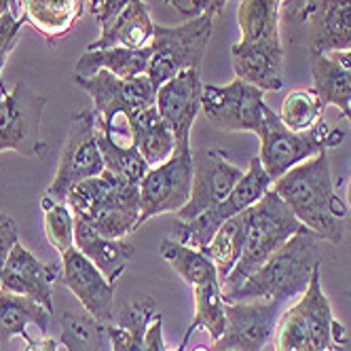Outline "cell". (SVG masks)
I'll return each instance as SVG.
<instances>
[{
	"label": "cell",
	"instance_id": "ab89813d",
	"mask_svg": "<svg viewBox=\"0 0 351 351\" xmlns=\"http://www.w3.org/2000/svg\"><path fill=\"white\" fill-rule=\"evenodd\" d=\"M163 5H167V7H173L176 11H178L182 17H197V13H195V7H193V0H161Z\"/></svg>",
	"mask_w": 351,
	"mask_h": 351
},
{
	"label": "cell",
	"instance_id": "f5cc1de1",
	"mask_svg": "<svg viewBox=\"0 0 351 351\" xmlns=\"http://www.w3.org/2000/svg\"><path fill=\"white\" fill-rule=\"evenodd\" d=\"M227 351H231V349H227Z\"/></svg>",
	"mask_w": 351,
	"mask_h": 351
},
{
	"label": "cell",
	"instance_id": "2e32d148",
	"mask_svg": "<svg viewBox=\"0 0 351 351\" xmlns=\"http://www.w3.org/2000/svg\"><path fill=\"white\" fill-rule=\"evenodd\" d=\"M60 275L62 269L58 265H45L28 247L15 243L7 258L0 288L28 296L40 303L49 313H53V284L60 282Z\"/></svg>",
	"mask_w": 351,
	"mask_h": 351
},
{
	"label": "cell",
	"instance_id": "6da1fadb",
	"mask_svg": "<svg viewBox=\"0 0 351 351\" xmlns=\"http://www.w3.org/2000/svg\"><path fill=\"white\" fill-rule=\"evenodd\" d=\"M303 227L324 241L341 243L345 237V204L337 197L330 176L328 150L298 163L271 186Z\"/></svg>",
	"mask_w": 351,
	"mask_h": 351
},
{
	"label": "cell",
	"instance_id": "f907efd6",
	"mask_svg": "<svg viewBox=\"0 0 351 351\" xmlns=\"http://www.w3.org/2000/svg\"><path fill=\"white\" fill-rule=\"evenodd\" d=\"M273 3H278V5H282V0H273Z\"/></svg>",
	"mask_w": 351,
	"mask_h": 351
},
{
	"label": "cell",
	"instance_id": "44dd1931",
	"mask_svg": "<svg viewBox=\"0 0 351 351\" xmlns=\"http://www.w3.org/2000/svg\"><path fill=\"white\" fill-rule=\"evenodd\" d=\"M21 15L49 43L66 36L83 17L85 0H17Z\"/></svg>",
	"mask_w": 351,
	"mask_h": 351
},
{
	"label": "cell",
	"instance_id": "4dcf8cb0",
	"mask_svg": "<svg viewBox=\"0 0 351 351\" xmlns=\"http://www.w3.org/2000/svg\"><path fill=\"white\" fill-rule=\"evenodd\" d=\"M193 292H195V317L189 326L186 337H191L199 328H204L210 332L212 341H218L224 328H227L220 280L214 278L206 284H199L193 288Z\"/></svg>",
	"mask_w": 351,
	"mask_h": 351
},
{
	"label": "cell",
	"instance_id": "30bf717a",
	"mask_svg": "<svg viewBox=\"0 0 351 351\" xmlns=\"http://www.w3.org/2000/svg\"><path fill=\"white\" fill-rule=\"evenodd\" d=\"M47 97L32 91L26 83H17L13 91L0 97V153H15L36 159L45 153L40 140V123L45 114Z\"/></svg>",
	"mask_w": 351,
	"mask_h": 351
},
{
	"label": "cell",
	"instance_id": "f546056e",
	"mask_svg": "<svg viewBox=\"0 0 351 351\" xmlns=\"http://www.w3.org/2000/svg\"><path fill=\"white\" fill-rule=\"evenodd\" d=\"M280 7L273 0H241L237 9L241 40L258 43L280 38Z\"/></svg>",
	"mask_w": 351,
	"mask_h": 351
},
{
	"label": "cell",
	"instance_id": "c3c4849f",
	"mask_svg": "<svg viewBox=\"0 0 351 351\" xmlns=\"http://www.w3.org/2000/svg\"><path fill=\"white\" fill-rule=\"evenodd\" d=\"M5 91H7V89H5V85H3V79H0V97H3Z\"/></svg>",
	"mask_w": 351,
	"mask_h": 351
},
{
	"label": "cell",
	"instance_id": "4316f807",
	"mask_svg": "<svg viewBox=\"0 0 351 351\" xmlns=\"http://www.w3.org/2000/svg\"><path fill=\"white\" fill-rule=\"evenodd\" d=\"M97 144L99 153L104 159L106 171H110L114 178L128 182V184H140L144 180L146 171L150 169L136 144H119L114 136L104 128L102 119L97 114Z\"/></svg>",
	"mask_w": 351,
	"mask_h": 351
},
{
	"label": "cell",
	"instance_id": "b9f144b4",
	"mask_svg": "<svg viewBox=\"0 0 351 351\" xmlns=\"http://www.w3.org/2000/svg\"><path fill=\"white\" fill-rule=\"evenodd\" d=\"M108 337H110V345H112V351H123V345H121V339L117 335V326H110L108 324Z\"/></svg>",
	"mask_w": 351,
	"mask_h": 351
},
{
	"label": "cell",
	"instance_id": "681fc988",
	"mask_svg": "<svg viewBox=\"0 0 351 351\" xmlns=\"http://www.w3.org/2000/svg\"><path fill=\"white\" fill-rule=\"evenodd\" d=\"M347 121H349V125H351V112H349V117H347Z\"/></svg>",
	"mask_w": 351,
	"mask_h": 351
},
{
	"label": "cell",
	"instance_id": "5b68a950",
	"mask_svg": "<svg viewBox=\"0 0 351 351\" xmlns=\"http://www.w3.org/2000/svg\"><path fill=\"white\" fill-rule=\"evenodd\" d=\"M104 169V159L97 144V112L93 108L79 110L70 121L56 178L49 184L45 197L66 204V197L74 184L99 176Z\"/></svg>",
	"mask_w": 351,
	"mask_h": 351
},
{
	"label": "cell",
	"instance_id": "f1b7e54d",
	"mask_svg": "<svg viewBox=\"0 0 351 351\" xmlns=\"http://www.w3.org/2000/svg\"><path fill=\"white\" fill-rule=\"evenodd\" d=\"M159 254L193 288L218 278L214 263L204 254V250L184 245L176 239H163L159 245Z\"/></svg>",
	"mask_w": 351,
	"mask_h": 351
},
{
	"label": "cell",
	"instance_id": "1f68e13d",
	"mask_svg": "<svg viewBox=\"0 0 351 351\" xmlns=\"http://www.w3.org/2000/svg\"><path fill=\"white\" fill-rule=\"evenodd\" d=\"M324 114V102L315 93V89H294L290 91L282 108L278 112L280 121L294 134H303L313 130L317 123H322Z\"/></svg>",
	"mask_w": 351,
	"mask_h": 351
},
{
	"label": "cell",
	"instance_id": "816d5d0a",
	"mask_svg": "<svg viewBox=\"0 0 351 351\" xmlns=\"http://www.w3.org/2000/svg\"><path fill=\"white\" fill-rule=\"evenodd\" d=\"M328 351H339V349H335V347H332V349H328Z\"/></svg>",
	"mask_w": 351,
	"mask_h": 351
},
{
	"label": "cell",
	"instance_id": "cb8c5ba5",
	"mask_svg": "<svg viewBox=\"0 0 351 351\" xmlns=\"http://www.w3.org/2000/svg\"><path fill=\"white\" fill-rule=\"evenodd\" d=\"M153 36H155V23L150 19L146 3L144 0H132L110 26L102 30L99 38L91 43L87 49H108V47L144 49L153 45Z\"/></svg>",
	"mask_w": 351,
	"mask_h": 351
},
{
	"label": "cell",
	"instance_id": "7402d4cb",
	"mask_svg": "<svg viewBox=\"0 0 351 351\" xmlns=\"http://www.w3.org/2000/svg\"><path fill=\"white\" fill-rule=\"evenodd\" d=\"M153 47L128 49V47H108V49H87L79 58L72 70V77H91L99 70H108L119 79H136L148 70Z\"/></svg>",
	"mask_w": 351,
	"mask_h": 351
},
{
	"label": "cell",
	"instance_id": "5bb4252c",
	"mask_svg": "<svg viewBox=\"0 0 351 351\" xmlns=\"http://www.w3.org/2000/svg\"><path fill=\"white\" fill-rule=\"evenodd\" d=\"M202 70L189 68L157 89V110L169 125L176 148H191V130L202 110Z\"/></svg>",
	"mask_w": 351,
	"mask_h": 351
},
{
	"label": "cell",
	"instance_id": "8d00e7d4",
	"mask_svg": "<svg viewBox=\"0 0 351 351\" xmlns=\"http://www.w3.org/2000/svg\"><path fill=\"white\" fill-rule=\"evenodd\" d=\"M130 3L132 0H91V11L97 17L99 28L106 30Z\"/></svg>",
	"mask_w": 351,
	"mask_h": 351
},
{
	"label": "cell",
	"instance_id": "ee69618b",
	"mask_svg": "<svg viewBox=\"0 0 351 351\" xmlns=\"http://www.w3.org/2000/svg\"><path fill=\"white\" fill-rule=\"evenodd\" d=\"M345 199H347V208L351 210V178H349V184H347V193H345Z\"/></svg>",
	"mask_w": 351,
	"mask_h": 351
},
{
	"label": "cell",
	"instance_id": "e575fe53",
	"mask_svg": "<svg viewBox=\"0 0 351 351\" xmlns=\"http://www.w3.org/2000/svg\"><path fill=\"white\" fill-rule=\"evenodd\" d=\"M26 23V19H23V15L15 17L13 9H9L7 13L0 15V56L7 58L15 45H17V34L21 30V26Z\"/></svg>",
	"mask_w": 351,
	"mask_h": 351
},
{
	"label": "cell",
	"instance_id": "52a82bcc",
	"mask_svg": "<svg viewBox=\"0 0 351 351\" xmlns=\"http://www.w3.org/2000/svg\"><path fill=\"white\" fill-rule=\"evenodd\" d=\"M72 81L89 93L93 99V110L112 136L119 132L117 119L128 123L130 114L155 106L157 102V89L146 74L136 79H119L108 70H99L91 77H72Z\"/></svg>",
	"mask_w": 351,
	"mask_h": 351
},
{
	"label": "cell",
	"instance_id": "7bdbcfd3",
	"mask_svg": "<svg viewBox=\"0 0 351 351\" xmlns=\"http://www.w3.org/2000/svg\"><path fill=\"white\" fill-rule=\"evenodd\" d=\"M11 7H15V0H0V15L7 13Z\"/></svg>",
	"mask_w": 351,
	"mask_h": 351
},
{
	"label": "cell",
	"instance_id": "8992f818",
	"mask_svg": "<svg viewBox=\"0 0 351 351\" xmlns=\"http://www.w3.org/2000/svg\"><path fill=\"white\" fill-rule=\"evenodd\" d=\"M271 186H273V180L265 171L261 159L254 157L250 161V167L243 173V178L237 182V186L231 191V195L224 199L222 204H218L216 208L204 214H199L197 218L189 222H182V220L176 222V231H173L176 241L197 247V250H204L224 222L245 212L247 208H252L254 204H258L265 197V193L271 191Z\"/></svg>",
	"mask_w": 351,
	"mask_h": 351
},
{
	"label": "cell",
	"instance_id": "4fadbf2b",
	"mask_svg": "<svg viewBox=\"0 0 351 351\" xmlns=\"http://www.w3.org/2000/svg\"><path fill=\"white\" fill-rule=\"evenodd\" d=\"M243 169L233 165L222 150L197 148L193 150V186L189 204L176 212V218L189 222L204 214L231 195L237 182L243 178Z\"/></svg>",
	"mask_w": 351,
	"mask_h": 351
},
{
	"label": "cell",
	"instance_id": "d6a6232c",
	"mask_svg": "<svg viewBox=\"0 0 351 351\" xmlns=\"http://www.w3.org/2000/svg\"><path fill=\"white\" fill-rule=\"evenodd\" d=\"M275 351H311V328L303 300L288 307L275 326L273 335Z\"/></svg>",
	"mask_w": 351,
	"mask_h": 351
},
{
	"label": "cell",
	"instance_id": "9c48e42d",
	"mask_svg": "<svg viewBox=\"0 0 351 351\" xmlns=\"http://www.w3.org/2000/svg\"><path fill=\"white\" fill-rule=\"evenodd\" d=\"M202 110L214 128L222 132L261 134L269 106L265 91L235 79L229 85H204Z\"/></svg>",
	"mask_w": 351,
	"mask_h": 351
},
{
	"label": "cell",
	"instance_id": "f35d334b",
	"mask_svg": "<svg viewBox=\"0 0 351 351\" xmlns=\"http://www.w3.org/2000/svg\"><path fill=\"white\" fill-rule=\"evenodd\" d=\"M229 0H193V7H195V13L202 15V13H208L212 17L220 15L224 5H227Z\"/></svg>",
	"mask_w": 351,
	"mask_h": 351
},
{
	"label": "cell",
	"instance_id": "e0dca14e",
	"mask_svg": "<svg viewBox=\"0 0 351 351\" xmlns=\"http://www.w3.org/2000/svg\"><path fill=\"white\" fill-rule=\"evenodd\" d=\"M298 19L309 23L311 53L351 49V0H303Z\"/></svg>",
	"mask_w": 351,
	"mask_h": 351
},
{
	"label": "cell",
	"instance_id": "7a4b0ae2",
	"mask_svg": "<svg viewBox=\"0 0 351 351\" xmlns=\"http://www.w3.org/2000/svg\"><path fill=\"white\" fill-rule=\"evenodd\" d=\"M319 241L324 239L317 233L300 227V231L292 235L237 290L222 296L224 303H241L252 298H275L286 303L294 296H300L311 282L313 269L319 265Z\"/></svg>",
	"mask_w": 351,
	"mask_h": 351
},
{
	"label": "cell",
	"instance_id": "603a6c76",
	"mask_svg": "<svg viewBox=\"0 0 351 351\" xmlns=\"http://www.w3.org/2000/svg\"><path fill=\"white\" fill-rule=\"evenodd\" d=\"M130 125V142L138 146L140 155L148 163V167H155L165 163L176 150V140L165 119L159 114L157 106L142 108L128 117Z\"/></svg>",
	"mask_w": 351,
	"mask_h": 351
},
{
	"label": "cell",
	"instance_id": "83f0119b",
	"mask_svg": "<svg viewBox=\"0 0 351 351\" xmlns=\"http://www.w3.org/2000/svg\"><path fill=\"white\" fill-rule=\"evenodd\" d=\"M247 231V210L229 218L222 227L214 233L212 241L204 247V254L214 263L220 284L231 275L235 265L241 258L243 243Z\"/></svg>",
	"mask_w": 351,
	"mask_h": 351
},
{
	"label": "cell",
	"instance_id": "d4e9b609",
	"mask_svg": "<svg viewBox=\"0 0 351 351\" xmlns=\"http://www.w3.org/2000/svg\"><path fill=\"white\" fill-rule=\"evenodd\" d=\"M313 89L324 106H337L343 117L351 112V68L343 66L332 53H311Z\"/></svg>",
	"mask_w": 351,
	"mask_h": 351
},
{
	"label": "cell",
	"instance_id": "3957f363",
	"mask_svg": "<svg viewBox=\"0 0 351 351\" xmlns=\"http://www.w3.org/2000/svg\"><path fill=\"white\" fill-rule=\"evenodd\" d=\"M303 224L292 214L284 199L273 189L252 208H247V231L243 252L231 275L220 284L222 296L237 290L258 267H263L278 250L300 231Z\"/></svg>",
	"mask_w": 351,
	"mask_h": 351
},
{
	"label": "cell",
	"instance_id": "277c9868",
	"mask_svg": "<svg viewBox=\"0 0 351 351\" xmlns=\"http://www.w3.org/2000/svg\"><path fill=\"white\" fill-rule=\"evenodd\" d=\"M212 28L214 17L208 13L191 17L180 26H157L155 23V36L150 45L153 56L146 70V77L155 89L189 68L202 70Z\"/></svg>",
	"mask_w": 351,
	"mask_h": 351
},
{
	"label": "cell",
	"instance_id": "bcb514c9",
	"mask_svg": "<svg viewBox=\"0 0 351 351\" xmlns=\"http://www.w3.org/2000/svg\"><path fill=\"white\" fill-rule=\"evenodd\" d=\"M191 351H214V349H208V347H202V345H199V347H193Z\"/></svg>",
	"mask_w": 351,
	"mask_h": 351
},
{
	"label": "cell",
	"instance_id": "d6986e66",
	"mask_svg": "<svg viewBox=\"0 0 351 351\" xmlns=\"http://www.w3.org/2000/svg\"><path fill=\"white\" fill-rule=\"evenodd\" d=\"M140 218V184H128L119 180L110 195L102 202L89 218H85L91 227L104 237L123 239L138 231Z\"/></svg>",
	"mask_w": 351,
	"mask_h": 351
},
{
	"label": "cell",
	"instance_id": "d590c367",
	"mask_svg": "<svg viewBox=\"0 0 351 351\" xmlns=\"http://www.w3.org/2000/svg\"><path fill=\"white\" fill-rule=\"evenodd\" d=\"M15 243H19V235H17V222L0 212V282H3V271L7 265V258L11 254V250L15 247Z\"/></svg>",
	"mask_w": 351,
	"mask_h": 351
},
{
	"label": "cell",
	"instance_id": "ffe728a7",
	"mask_svg": "<svg viewBox=\"0 0 351 351\" xmlns=\"http://www.w3.org/2000/svg\"><path fill=\"white\" fill-rule=\"evenodd\" d=\"M74 245L104 273V278L112 286L128 267V261L134 256L132 243L125 239H110L99 235L81 216H74Z\"/></svg>",
	"mask_w": 351,
	"mask_h": 351
},
{
	"label": "cell",
	"instance_id": "484cf974",
	"mask_svg": "<svg viewBox=\"0 0 351 351\" xmlns=\"http://www.w3.org/2000/svg\"><path fill=\"white\" fill-rule=\"evenodd\" d=\"M49 315L51 313L36 300L0 288V347L7 345L13 337H23L30 345L32 339L28 337L26 328L34 324L38 330H45Z\"/></svg>",
	"mask_w": 351,
	"mask_h": 351
},
{
	"label": "cell",
	"instance_id": "836d02e7",
	"mask_svg": "<svg viewBox=\"0 0 351 351\" xmlns=\"http://www.w3.org/2000/svg\"><path fill=\"white\" fill-rule=\"evenodd\" d=\"M43 214H45V233L47 239L58 252L74 247V214L68 204L53 202V199L43 197Z\"/></svg>",
	"mask_w": 351,
	"mask_h": 351
},
{
	"label": "cell",
	"instance_id": "ba28073f",
	"mask_svg": "<svg viewBox=\"0 0 351 351\" xmlns=\"http://www.w3.org/2000/svg\"><path fill=\"white\" fill-rule=\"evenodd\" d=\"M258 138H261L258 159L273 182L282 178L284 173H288L298 163L315 157L322 150H328V146H335L330 142L332 140L330 132H326L324 123H317L309 132L294 134L280 121L278 112L271 108L267 112Z\"/></svg>",
	"mask_w": 351,
	"mask_h": 351
},
{
	"label": "cell",
	"instance_id": "ac0fdd59",
	"mask_svg": "<svg viewBox=\"0 0 351 351\" xmlns=\"http://www.w3.org/2000/svg\"><path fill=\"white\" fill-rule=\"evenodd\" d=\"M235 77L258 87L261 91H280L284 85V49L282 40H239L231 47Z\"/></svg>",
	"mask_w": 351,
	"mask_h": 351
},
{
	"label": "cell",
	"instance_id": "60d3db41",
	"mask_svg": "<svg viewBox=\"0 0 351 351\" xmlns=\"http://www.w3.org/2000/svg\"><path fill=\"white\" fill-rule=\"evenodd\" d=\"M28 351H60L58 349V341L56 339H43L38 343H30L28 345Z\"/></svg>",
	"mask_w": 351,
	"mask_h": 351
},
{
	"label": "cell",
	"instance_id": "74e56055",
	"mask_svg": "<svg viewBox=\"0 0 351 351\" xmlns=\"http://www.w3.org/2000/svg\"><path fill=\"white\" fill-rule=\"evenodd\" d=\"M144 351H167V345L163 341V317L157 313L150 322L146 337H144Z\"/></svg>",
	"mask_w": 351,
	"mask_h": 351
},
{
	"label": "cell",
	"instance_id": "f6af8a7d",
	"mask_svg": "<svg viewBox=\"0 0 351 351\" xmlns=\"http://www.w3.org/2000/svg\"><path fill=\"white\" fill-rule=\"evenodd\" d=\"M186 343H189V337L184 335V339H182V345H180L178 349H167V351H184V345H186Z\"/></svg>",
	"mask_w": 351,
	"mask_h": 351
},
{
	"label": "cell",
	"instance_id": "9a60e30c",
	"mask_svg": "<svg viewBox=\"0 0 351 351\" xmlns=\"http://www.w3.org/2000/svg\"><path fill=\"white\" fill-rule=\"evenodd\" d=\"M60 282L81 300L85 311L99 324H110L114 315V286L104 278L81 250L74 245L62 254Z\"/></svg>",
	"mask_w": 351,
	"mask_h": 351
},
{
	"label": "cell",
	"instance_id": "7dc6e473",
	"mask_svg": "<svg viewBox=\"0 0 351 351\" xmlns=\"http://www.w3.org/2000/svg\"><path fill=\"white\" fill-rule=\"evenodd\" d=\"M5 62H7V58H3V56H0V74H3V68H5Z\"/></svg>",
	"mask_w": 351,
	"mask_h": 351
},
{
	"label": "cell",
	"instance_id": "8fae6325",
	"mask_svg": "<svg viewBox=\"0 0 351 351\" xmlns=\"http://www.w3.org/2000/svg\"><path fill=\"white\" fill-rule=\"evenodd\" d=\"M193 186V148H176L173 155L150 167L140 182L138 229L159 214L180 212L191 199Z\"/></svg>",
	"mask_w": 351,
	"mask_h": 351
},
{
	"label": "cell",
	"instance_id": "7c38bea8",
	"mask_svg": "<svg viewBox=\"0 0 351 351\" xmlns=\"http://www.w3.org/2000/svg\"><path fill=\"white\" fill-rule=\"evenodd\" d=\"M282 300L252 298L241 303H224L227 328L214 341V351H263L273 339L280 319Z\"/></svg>",
	"mask_w": 351,
	"mask_h": 351
}]
</instances>
